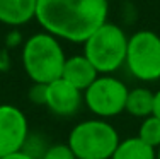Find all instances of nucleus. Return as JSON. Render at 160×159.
I'll list each match as a JSON object with an SVG mask.
<instances>
[{"label": "nucleus", "instance_id": "obj_8", "mask_svg": "<svg viewBox=\"0 0 160 159\" xmlns=\"http://www.w3.org/2000/svg\"><path fill=\"white\" fill-rule=\"evenodd\" d=\"M83 103V93L77 87L67 82L65 79H56V81L46 84V101L44 106L51 113L58 116H72L80 109Z\"/></svg>", "mask_w": 160, "mask_h": 159}, {"label": "nucleus", "instance_id": "obj_19", "mask_svg": "<svg viewBox=\"0 0 160 159\" xmlns=\"http://www.w3.org/2000/svg\"><path fill=\"white\" fill-rule=\"evenodd\" d=\"M108 2H109V0H108Z\"/></svg>", "mask_w": 160, "mask_h": 159}, {"label": "nucleus", "instance_id": "obj_16", "mask_svg": "<svg viewBox=\"0 0 160 159\" xmlns=\"http://www.w3.org/2000/svg\"><path fill=\"white\" fill-rule=\"evenodd\" d=\"M0 159H36L32 154H29L28 151H17V152H12V154H7V156L0 157Z\"/></svg>", "mask_w": 160, "mask_h": 159}, {"label": "nucleus", "instance_id": "obj_14", "mask_svg": "<svg viewBox=\"0 0 160 159\" xmlns=\"http://www.w3.org/2000/svg\"><path fill=\"white\" fill-rule=\"evenodd\" d=\"M39 159H77V156L68 144H53L41 154Z\"/></svg>", "mask_w": 160, "mask_h": 159}, {"label": "nucleus", "instance_id": "obj_3", "mask_svg": "<svg viewBox=\"0 0 160 159\" xmlns=\"http://www.w3.org/2000/svg\"><path fill=\"white\" fill-rule=\"evenodd\" d=\"M128 36L121 26L106 21L83 43V55L101 75L119 70L126 60Z\"/></svg>", "mask_w": 160, "mask_h": 159}, {"label": "nucleus", "instance_id": "obj_7", "mask_svg": "<svg viewBox=\"0 0 160 159\" xmlns=\"http://www.w3.org/2000/svg\"><path fill=\"white\" fill-rule=\"evenodd\" d=\"M29 139V123L22 109L0 104V157L22 151Z\"/></svg>", "mask_w": 160, "mask_h": 159}, {"label": "nucleus", "instance_id": "obj_10", "mask_svg": "<svg viewBox=\"0 0 160 159\" xmlns=\"http://www.w3.org/2000/svg\"><path fill=\"white\" fill-rule=\"evenodd\" d=\"M38 0H0V22L10 28L28 24L36 17Z\"/></svg>", "mask_w": 160, "mask_h": 159}, {"label": "nucleus", "instance_id": "obj_12", "mask_svg": "<svg viewBox=\"0 0 160 159\" xmlns=\"http://www.w3.org/2000/svg\"><path fill=\"white\" fill-rule=\"evenodd\" d=\"M124 111L133 116L147 118L153 113V93L147 87H135L128 91Z\"/></svg>", "mask_w": 160, "mask_h": 159}, {"label": "nucleus", "instance_id": "obj_15", "mask_svg": "<svg viewBox=\"0 0 160 159\" xmlns=\"http://www.w3.org/2000/svg\"><path fill=\"white\" fill-rule=\"evenodd\" d=\"M29 98L36 104H44V101H46V84H34L29 91Z\"/></svg>", "mask_w": 160, "mask_h": 159}, {"label": "nucleus", "instance_id": "obj_4", "mask_svg": "<svg viewBox=\"0 0 160 159\" xmlns=\"http://www.w3.org/2000/svg\"><path fill=\"white\" fill-rule=\"evenodd\" d=\"M67 144L77 159H111L119 144V135L106 120L92 118L75 125Z\"/></svg>", "mask_w": 160, "mask_h": 159}, {"label": "nucleus", "instance_id": "obj_18", "mask_svg": "<svg viewBox=\"0 0 160 159\" xmlns=\"http://www.w3.org/2000/svg\"><path fill=\"white\" fill-rule=\"evenodd\" d=\"M157 159H160V147L157 149Z\"/></svg>", "mask_w": 160, "mask_h": 159}, {"label": "nucleus", "instance_id": "obj_6", "mask_svg": "<svg viewBox=\"0 0 160 159\" xmlns=\"http://www.w3.org/2000/svg\"><path fill=\"white\" fill-rule=\"evenodd\" d=\"M128 87L121 79L112 75H99L83 91V103L99 118L106 120L124 111Z\"/></svg>", "mask_w": 160, "mask_h": 159}, {"label": "nucleus", "instance_id": "obj_11", "mask_svg": "<svg viewBox=\"0 0 160 159\" xmlns=\"http://www.w3.org/2000/svg\"><path fill=\"white\" fill-rule=\"evenodd\" d=\"M111 159H157V149L145 144L140 137L119 140Z\"/></svg>", "mask_w": 160, "mask_h": 159}, {"label": "nucleus", "instance_id": "obj_9", "mask_svg": "<svg viewBox=\"0 0 160 159\" xmlns=\"http://www.w3.org/2000/svg\"><path fill=\"white\" fill-rule=\"evenodd\" d=\"M99 72L96 70V67L89 62L85 55H72L67 56L62 72V79H65L67 82H70L73 87H77L78 91H85L92 84L94 81L99 77Z\"/></svg>", "mask_w": 160, "mask_h": 159}, {"label": "nucleus", "instance_id": "obj_1", "mask_svg": "<svg viewBox=\"0 0 160 159\" xmlns=\"http://www.w3.org/2000/svg\"><path fill=\"white\" fill-rule=\"evenodd\" d=\"M108 0H38L34 19L58 40L83 45L108 21Z\"/></svg>", "mask_w": 160, "mask_h": 159}, {"label": "nucleus", "instance_id": "obj_2", "mask_svg": "<svg viewBox=\"0 0 160 159\" xmlns=\"http://www.w3.org/2000/svg\"><path fill=\"white\" fill-rule=\"evenodd\" d=\"M21 58L26 74L34 84H49L62 77L67 55L58 38L41 31L24 41Z\"/></svg>", "mask_w": 160, "mask_h": 159}, {"label": "nucleus", "instance_id": "obj_17", "mask_svg": "<svg viewBox=\"0 0 160 159\" xmlns=\"http://www.w3.org/2000/svg\"><path fill=\"white\" fill-rule=\"evenodd\" d=\"M152 115L160 118V89L157 93H153V113Z\"/></svg>", "mask_w": 160, "mask_h": 159}, {"label": "nucleus", "instance_id": "obj_5", "mask_svg": "<svg viewBox=\"0 0 160 159\" xmlns=\"http://www.w3.org/2000/svg\"><path fill=\"white\" fill-rule=\"evenodd\" d=\"M124 65L129 74L142 82L160 79V36L153 31L142 29L128 38Z\"/></svg>", "mask_w": 160, "mask_h": 159}, {"label": "nucleus", "instance_id": "obj_13", "mask_svg": "<svg viewBox=\"0 0 160 159\" xmlns=\"http://www.w3.org/2000/svg\"><path fill=\"white\" fill-rule=\"evenodd\" d=\"M138 137L150 147L158 149L160 147V118H157L153 115L143 118L142 125H140Z\"/></svg>", "mask_w": 160, "mask_h": 159}]
</instances>
